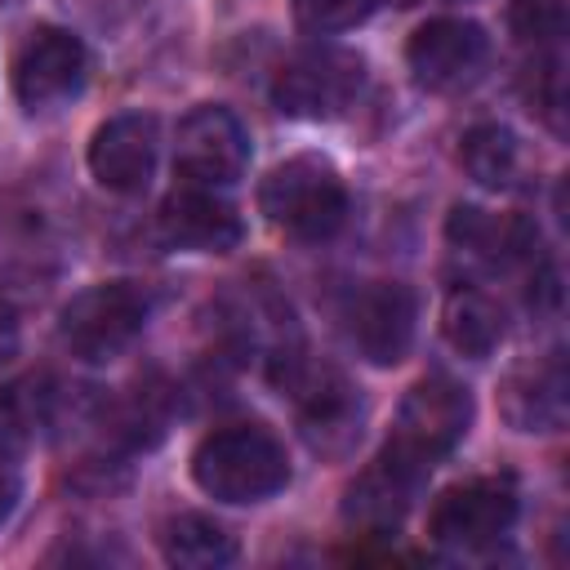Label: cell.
<instances>
[{"label":"cell","instance_id":"obj_1","mask_svg":"<svg viewBox=\"0 0 570 570\" xmlns=\"http://www.w3.org/2000/svg\"><path fill=\"white\" fill-rule=\"evenodd\" d=\"M196 485L218 503H258L285 490L289 459L285 445L258 423H232L209 432L191 454Z\"/></svg>","mask_w":570,"mask_h":570},{"label":"cell","instance_id":"obj_2","mask_svg":"<svg viewBox=\"0 0 570 570\" xmlns=\"http://www.w3.org/2000/svg\"><path fill=\"white\" fill-rule=\"evenodd\" d=\"M258 205L267 214L272 227L298 236V240H325L343 227L347 214V187L338 178V169L325 156H289L281 160L263 187H258Z\"/></svg>","mask_w":570,"mask_h":570},{"label":"cell","instance_id":"obj_3","mask_svg":"<svg viewBox=\"0 0 570 570\" xmlns=\"http://www.w3.org/2000/svg\"><path fill=\"white\" fill-rule=\"evenodd\" d=\"M468 423H472V396H468V387H459L454 379H441V374L419 379L405 392L401 410H396V428H392L383 454L396 459L401 468L428 476L463 441Z\"/></svg>","mask_w":570,"mask_h":570},{"label":"cell","instance_id":"obj_4","mask_svg":"<svg viewBox=\"0 0 570 570\" xmlns=\"http://www.w3.org/2000/svg\"><path fill=\"white\" fill-rule=\"evenodd\" d=\"M151 298L134 281H102L80 289L62 312H58V338L71 356L102 365L116 361L147 325Z\"/></svg>","mask_w":570,"mask_h":570},{"label":"cell","instance_id":"obj_5","mask_svg":"<svg viewBox=\"0 0 570 570\" xmlns=\"http://www.w3.org/2000/svg\"><path fill=\"white\" fill-rule=\"evenodd\" d=\"M361 89H365L361 53L343 45H312L276 71L272 102L294 120H334L361 98Z\"/></svg>","mask_w":570,"mask_h":570},{"label":"cell","instance_id":"obj_6","mask_svg":"<svg viewBox=\"0 0 570 570\" xmlns=\"http://www.w3.org/2000/svg\"><path fill=\"white\" fill-rule=\"evenodd\" d=\"M517 521V485L508 476H476L450 485L432 512H428V534L445 548L476 552L503 539Z\"/></svg>","mask_w":570,"mask_h":570},{"label":"cell","instance_id":"obj_7","mask_svg":"<svg viewBox=\"0 0 570 570\" xmlns=\"http://www.w3.org/2000/svg\"><path fill=\"white\" fill-rule=\"evenodd\" d=\"M276 383L285 392H294V401L303 410V432L316 450L343 454L361 436V401L338 370L289 356L285 370H276Z\"/></svg>","mask_w":570,"mask_h":570},{"label":"cell","instance_id":"obj_8","mask_svg":"<svg viewBox=\"0 0 570 570\" xmlns=\"http://www.w3.org/2000/svg\"><path fill=\"white\" fill-rule=\"evenodd\" d=\"M174 165L196 187H227L249 165V134L227 107H191L174 138Z\"/></svg>","mask_w":570,"mask_h":570},{"label":"cell","instance_id":"obj_9","mask_svg":"<svg viewBox=\"0 0 570 570\" xmlns=\"http://www.w3.org/2000/svg\"><path fill=\"white\" fill-rule=\"evenodd\" d=\"M85 45L62 27H36L13 53V94L27 111L67 102L85 85Z\"/></svg>","mask_w":570,"mask_h":570},{"label":"cell","instance_id":"obj_10","mask_svg":"<svg viewBox=\"0 0 570 570\" xmlns=\"http://www.w3.org/2000/svg\"><path fill=\"white\" fill-rule=\"evenodd\" d=\"M485 53H490V40L468 18H432L405 45V62H410L414 80L432 94H445V89H459L463 80H472L476 67L485 62Z\"/></svg>","mask_w":570,"mask_h":570},{"label":"cell","instance_id":"obj_11","mask_svg":"<svg viewBox=\"0 0 570 570\" xmlns=\"http://www.w3.org/2000/svg\"><path fill=\"white\" fill-rule=\"evenodd\" d=\"M156 142H160V125L147 111H120L111 120H102L94 129L89 142V174L120 196H134L151 183L156 169Z\"/></svg>","mask_w":570,"mask_h":570},{"label":"cell","instance_id":"obj_12","mask_svg":"<svg viewBox=\"0 0 570 570\" xmlns=\"http://www.w3.org/2000/svg\"><path fill=\"white\" fill-rule=\"evenodd\" d=\"M414 294L401 281H370L347 307V334L370 365H396L414 343Z\"/></svg>","mask_w":570,"mask_h":570},{"label":"cell","instance_id":"obj_13","mask_svg":"<svg viewBox=\"0 0 570 570\" xmlns=\"http://www.w3.org/2000/svg\"><path fill=\"white\" fill-rule=\"evenodd\" d=\"M160 236L174 249H191V254H227L240 240V214L214 196V187H178L165 196L160 205Z\"/></svg>","mask_w":570,"mask_h":570},{"label":"cell","instance_id":"obj_14","mask_svg":"<svg viewBox=\"0 0 570 570\" xmlns=\"http://www.w3.org/2000/svg\"><path fill=\"white\" fill-rule=\"evenodd\" d=\"M503 414L517 432H557L566 423V365L561 352H548L503 383Z\"/></svg>","mask_w":570,"mask_h":570},{"label":"cell","instance_id":"obj_15","mask_svg":"<svg viewBox=\"0 0 570 570\" xmlns=\"http://www.w3.org/2000/svg\"><path fill=\"white\" fill-rule=\"evenodd\" d=\"M419 485H423L419 472H410V468H401L396 459L379 454V459L347 485L343 512H347V521L361 525V530H392V525L410 512Z\"/></svg>","mask_w":570,"mask_h":570},{"label":"cell","instance_id":"obj_16","mask_svg":"<svg viewBox=\"0 0 570 570\" xmlns=\"http://www.w3.org/2000/svg\"><path fill=\"white\" fill-rule=\"evenodd\" d=\"M450 240L490 267H508L534 249V227L517 214H485V209L459 205L450 214Z\"/></svg>","mask_w":570,"mask_h":570},{"label":"cell","instance_id":"obj_17","mask_svg":"<svg viewBox=\"0 0 570 570\" xmlns=\"http://www.w3.org/2000/svg\"><path fill=\"white\" fill-rule=\"evenodd\" d=\"M160 552L169 566H183V570H214V566H227L236 561V539L200 517V512H178L174 521H165L160 530Z\"/></svg>","mask_w":570,"mask_h":570},{"label":"cell","instance_id":"obj_18","mask_svg":"<svg viewBox=\"0 0 570 570\" xmlns=\"http://www.w3.org/2000/svg\"><path fill=\"white\" fill-rule=\"evenodd\" d=\"M441 330H445V338H450L454 352L481 361V356H490V352L499 347V338H503V312H499V303H494L490 294H481V289H454V294L445 298Z\"/></svg>","mask_w":570,"mask_h":570},{"label":"cell","instance_id":"obj_19","mask_svg":"<svg viewBox=\"0 0 570 570\" xmlns=\"http://www.w3.org/2000/svg\"><path fill=\"white\" fill-rule=\"evenodd\" d=\"M459 160L468 169V178H476L481 187H512L517 183V169H521V147L512 138V129L503 125H472L463 134V147H459Z\"/></svg>","mask_w":570,"mask_h":570},{"label":"cell","instance_id":"obj_20","mask_svg":"<svg viewBox=\"0 0 570 570\" xmlns=\"http://www.w3.org/2000/svg\"><path fill=\"white\" fill-rule=\"evenodd\" d=\"M570 0H512V31L525 45H557Z\"/></svg>","mask_w":570,"mask_h":570},{"label":"cell","instance_id":"obj_21","mask_svg":"<svg viewBox=\"0 0 570 570\" xmlns=\"http://www.w3.org/2000/svg\"><path fill=\"white\" fill-rule=\"evenodd\" d=\"M379 0H294V13L307 31H347L361 18H370Z\"/></svg>","mask_w":570,"mask_h":570},{"label":"cell","instance_id":"obj_22","mask_svg":"<svg viewBox=\"0 0 570 570\" xmlns=\"http://www.w3.org/2000/svg\"><path fill=\"white\" fill-rule=\"evenodd\" d=\"M27 441V423H22V410L9 392H0V454H18Z\"/></svg>","mask_w":570,"mask_h":570},{"label":"cell","instance_id":"obj_23","mask_svg":"<svg viewBox=\"0 0 570 570\" xmlns=\"http://www.w3.org/2000/svg\"><path fill=\"white\" fill-rule=\"evenodd\" d=\"M18 356V312L0 298V365Z\"/></svg>","mask_w":570,"mask_h":570},{"label":"cell","instance_id":"obj_24","mask_svg":"<svg viewBox=\"0 0 570 570\" xmlns=\"http://www.w3.org/2000/svg\"><path fill=\"white\" fill-rule=\"evenodd\" d=\"M13 499H18V481L9 472H0V521L13 512Z\"/></svg>","mask_w":570,"mask_h":570},{"label":"cell","instance_id":"obj_25","mask_svg":"<svg viewBox=\"0 0 570 570\" xmlns=\"http://www.w3.org/2000/svg\"><path fill=\"white\" fill-rule=\"evenodd\" d=\"M0 4H4V0H0Z\"/></svg>","mask_w":570,"mask_h":570}]
</instances>
